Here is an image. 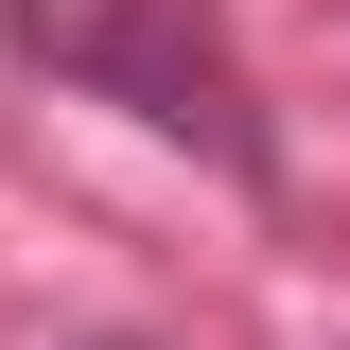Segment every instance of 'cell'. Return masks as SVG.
I'll use <instances>...</instances> for the list:
<instances>
[{
	"instance_id": "1",
	"label": "cell",
	"mask_w": 350,
	"mask_h": 350,
	"mask_svg": "<svg viewBox=\"0 0 350 350\" xmlns=\"http://www.w3.org/2000/svg\"><path fill=\"white\" fill-rule=\"evenodd\" d=\"M0 36L36 53L53 88H88V105L193 140L228 193H280V140H262V88H245L228 0H0Z\"/></svg>"
},
{
	"instance_id": "2",
	"label": "cell",
	"mask_w": 350,
	"mask_h": 350,
	"mask_svg": "<svg viewBox=\"0 0 350 350\" xmlns=\"http://www.w3.org/2000/svg\"><path fill=\"white\" fill-rule=\"evenodd\" d=\"M105 350H140V333H105Z\"/></svg>"
}]
</instances>
